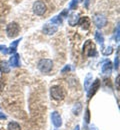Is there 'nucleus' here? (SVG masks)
Wrapping results in <instances>:
<instances>
[{"instance_id":"1","label":"nucleus","mask_w":120,"mask_h":130,"mask_svg":"<svg viewBox=\"0 0 120 130\" xmlns=\"http://www.w3.org/2000/svg\"><path fill=\"white\" fill-rule=\"evenodd\" d=\"M83 53L85 54L86 56H88V57H93V56H95V55L97 54L95 44H94L91 40H87L85 43H84V46H83Z\"/></svg>"},{"instance_id":"2","label":"nucleus","mask_w":120,"mask_h":130,"mask_svg":"<svg viewBox=\"0 0 120 130\" xmlns=\"http://www.w3.org/2000/svg\"><path fill=\"white\" fill-rule=\"evenodd\" d=\"M19 30H20L19 24L16 23V22H11L6 27V33H7L8 37H10V38L16 37L18 34H19Z\"/></svg>"},{"instance_id":"3","label":"nucleus","mask_w":120,"mask_h":130,"mask_svg":"<svg viewBox=\"0 0 120 130\" xmlns=\"http://www.w3.org/2000/svg\"><path fill=\"white\" fill-rule=\"evenodd\" d=\"M52 67H53V62L50 59H41L38 63L39 70L43 73H47V72L51 71Z\"/></svg>"},{"instance_id":"4","label":"nucleus","mask_w":120,"mask_h":130,"mask_svg":"<svg viewBox=\"0 0 120 130\" xmlns=\"http://www.w3.org/2000/svg\"><path fill=\"white\" fill-rule=\"evenodd\" d=\"M50 94H51V97L55 100H62L64 98V92H63V89L56 85V86H52L50 88Z\"/></svg>"},{"instance_id":"5","label":"nucleus","mask_w":120,"mask_h":130,"mask_svg":"<svg viewBox=\"0 0 120 130\" xmlns=\"http://www.w3.org/2000/svg\"><path fill=\"white\" fill-rule=\"evenodd\" d=\"M46 4L43 2V1H36L34 4H33V12H34L36 15H43L45 12H46Z\"/></svg>"},{"instance_id":"6","label":"nucleus","mask_w":120,"mask_h":130,"mask_svg":"<svg viewBox=\"0 0 120 130\" xmlns=\"http://www.w3.org/2000/svg\"><path fill=\"white\" fill-rule=\"evenodd\" d=\"M99 87H100V80H99V79H96L95 81L91 84L90 88H88V90H87V91H88V93H87L88 99H90V98L96 93V91L99 89Z\"/></svg>"},{"instance_id":"7","label":"nucleus","mask_w":120,"mask_h":130,"mask_svg":"<svg viewBox=\"0 0 120 130\" xmlns=\"http://www.w3.org/2000/svg\"><path fill=\"white\" fill-rule=\"evenodd\" d=\"M94 23L98 28H103L107 23V18L101 14H96L94 16Z\"/></svg>"},{"instance_id":"8","label":"nucleus","mask_w":120,"mask_h":130,"mask_svg":"<svg viewBox=\"0 0 120 130\" xmlns=\"http://www.w3.org/2000/svg\"><path fill=\"white\" fill-rule=\"evenodd\" d=\"M51 120H52V123L55 127H60L62 125V119H61V116L60 114L56 111L52 112L51 114Z\"/></svg>"},{"instance_id":"9","label":"nucleus","mask_w":120,"mask_h":130,"mask_svg":"<svg viewBox=\"0 0 120 130\" xmlns=\"http://www.w3.org/2000/svg\"><path fill=\"white\" fill-rule=\"evenodd\" d=\"M57 30H58V27L55 24L47 23L43 27V32L45 33V34H47V35H52L55 32H57Z\"/></svg>"},{"instance_id":"10","label":"nucleus","mask_w":120,"mask_h":130,"mask_svg":"<svg viewBox=\"0 0 120 130\" xmlns=\"http://www.w3.org/2000/svg\"><path fill=\"white\" fill-rule=\"evenodd\" d=\"M78 23H79V25L81 26V28L84 29V30L89 29V27H90V19H89V17H87V16L81 17V18L79 19Z\"/></svg>"},{"instance_id":"11","label":"nucleus","mask_w":120,"mask_h":130,"mask_svg":"<svg viewBox=\"0 0 120 130\" xmlns=\"http://www.w3.org/2000/svg\"><path fill=\"white\" fill-rule=\"evenodd\" d=\"M79 21V16L76 13H71L68 17V23L71 26H75Z\"/></svg>"},{"instance_id":"12","label":"nucleus","mask_w":120,"mask_h":130,"mask_svg":"<svg viewBox=\"0 0 120 130\" xmlns=\"http://www.w3.org/2000/svg\"><path fill=\"white\" fill-rule=\"evenodd\" d=\"M112 71V63L110 61H106L102 66V73L105 75H109Z\"/></svg>"},{"instance_id":"13","label":"nucleus","mask_w":120,"mask_h":130,"mask_svg":"<svg viewBox=\"0 0 120 130\" xmlns=\"http://www.w3.org/2000/svg\"><path fill=\"white\" fill-rule=\"evenodd\" d=\"M9 63L12 67H17L19 66V55L18 54H14L13 56H11Z\"/></svg>"},{"instance_id":"14","label":"nucleus","mask_w":120,"mask_h":130,"mask_svg":"<svg viewBox=\"0 0 120 130\" xmlns=\"http://www.w3.org/2000/svg\"><path fill=\"white\" fill-rule=\"evenodd\" d=\"M0 71L2 73H9L10 68H9V65L6 61H1L0 62Z\"/></svg>"},{"instance_id":"15","label":"nucleus","mask_w":120,"mask_h":130,"mask_svg":"<svg viewBox=\"0 0 120 130\" xmlns=\"http://www.w3.org/2000/svg\"><path fill=\"white\" fill-rule=\"evenodd\" d=\"M92 84V74H87V76L85 77V80H84V88L85 90H88L89 86Z\"/></svg>"},{"instance_id":"16","label":"nucleus","mask_w":120,"mask_h":130,"mask_svg":"<svg viewBox=\"0 0 120 130\" xmlns=\"http://www.w3.org/2000/svg\"><path fill=\"white\" fill-rule=\"evenodd\" d=\"M20 40H21V39H17V40H15V41H13V42L11 43L10 48L8 49V53H14V52L16 51L17 45H18V43L20 42Z\"/></svg>"},{"instance_id":"17","label":"nucleus","mask_w":120,"mask_h":130,"mask_svg":"<svg viewBox=\"0 0 120 130\" xmlns=\"http://www.w3.org/2000/svg\"><path fill=\"white\" fill-rule=\"evenodd\" d=\"M95 39H96L97 42L102 46L103 43H104V37H103L102 33H100L99 31H96V32H95Z\"/></svg>"},{"instance_id":"18","label":"nucleus","mask_w":120,"mask_h":130,"mask_svg":"<svg viewBox=\"0 0 120 130\" xmlns=\"http://www.w3.org/2000/svg\"><path fill=\"white\" fill-rule=\"evenodd\" d=\"M8 130H21V127H20V125L18 124L17 122L12 121V122H10L8 124Z\"/></svg>"},{"instance_id":"19","label":"nucleus","mask_w":120,"mask_h":130,"mask_svg":"<svg viewBox=\"0 0 120 130\" xmlns=\"http://www.w3.org/2000/svg\"><path fill=\"white\" fill-rule=\"evenodd\" d=\"M50 22H51L52 24H57V25H60V24H62V17L60 16V15L53 17L51 20H50Z\"/></svg>"},{"instance_id":"20","label":"nucleus","mask_w":120,"mask_h":130,"mask_svg":"<svg viewBox=\"0 0 120 130\" xmlns=\"http://www.w3.org/2000/svg\"><path fill=\"white\" fill-rule=\"evenodd\" d=\"M102 53H103V55H105V56L111 55V54L113 53V48H112L111 46H108V47H106L105 49H102Z\"/></svg>"},{"instance_id":"21","label":"nucleus","mask_w":120,"mask_h":130,"mask_svg":"<svg viewBox=\"0 0 120 130\" xmlns=\"http://www.w3.org/2000/svg\"><path fill=\"white\" fill-rule=\"evenodd\" d=\"M80 110H81V104L80 103L75 104V106L73 107V113L75 114V115H78V114L80 113Z\"/></svg>"},{"instance_id":"22","label":"nucleus","mask_w":120,"mask_h":130,"mask_svg":"<svg viewBox=\"0 0 120 130\" xmlns=\"http://www.w3.org/2000/svg\"><path fill=\"white\" fill-rule=\"evenodd\" d=\"M77 3H78L77 0H72V1L70 2V4H69V8H70V9H75V8L77 7Z\"/></svg>"},{"instance_id":"23","label":"nucleus","mask_w":120,"mask_h":130,"mask_svg":"<svg viewBox=\"0 0 120 130\" xmlns=\"http://www.w3.org/2000/svg\"><path fill=\"white\" fill-rule=\"evenodd\" d=\"M114 67H115L116 70L119 69V56H116V58L114 60Z\"/></svg>"},{"instance_id":"24","label":"nucleus","mask_w":120,"mask_h":130,"mask_svg":"<svg viewBox=\"0 0 120 130\" xmlns=\"http://www.w3.org/2000/svg\"><path fill=\"white\" fill-rule=\"evenodd\" d=\"M0 51L4 54H7L8 53V48L5 46V45H0Z\"/></svg>"},{"instance_id":"25","label":"nucleus","mask_w":120,"mask_h":130,"mask_svg":"<svg viewBox=\"0 0 120 130\" xmlns=\"http://www.w3.org/2000/svg\"><path fill=\"white\" fill-rule=\"evenodd\" d=\"M70 69H71V68H70V65H66V66H65V67H64V68L61 70V72H62V73L68 72V71H70Z\"/></svg>"},{"instance_id":"26","label":"nucleus","mask_w":120,"mask_h":130,"mask_svg":"<svg viewBox=\"0 0 120 130\" xmlns=\"http://www.w3.org/2000/svg\"><path fill=\"white\" fill-rule=\"evenodd\" d=\"M89 116H90V113H89V109L87 108L86 109V116H85V121L88 123L89 122Z\"/></svg>"},{"instance_id":"27","label":"nucleus","mask_w":120,"mask_h":130,"mask_svg":"<svg viewBox=\"0 0 120 130\" xmlns=\"http://www.w3.org/2000/svg\"><path fill=\"white\" fill-rule=\"evenodd\" d=\"M116 41L118 42V40H119V25H117V30H116Z\"/></svg>"},{"instance_id":"28","label":"nucleus","mask_w":120,"mask_h":130,"mask_svg":"<svg viewBox=\"0 0 120 130\" xmlns=\"http://www.w3.org/2000/svg\"><path fill=\"white\" fill-rule=\"evenodd\" d=\"M7 118V116L5 115L4 113H2V112H0V119H2V120H4V119H6Z\"/></svg>"},{"instance_id":"29","label":"nucleus","mask_w":120,"mask_h":130,"mask_svg":"<svg viewBox=\"0 0 120 130\" xmlns=\"http://www.w3.org/2000/svg\"><path fill=\"white\" fill-rule=\"evenodd\" d=\"M119 75L117 76V78H116V83H117V89H119V86H118V83H119Z\"/></svg>"},{"instance_id":"30","label":"nucleus","mask_w":120,"mask_h":130,"mask_svg":"<svg viewBox=\"0 0 120 130\" xmlns=\"http://www.w3.org/2000/svg\"><path fill=\"white\" fill-rule=\"evenodd\" d=\"M74 130H80V127H79V126H78V125H77V126H76V127H75V129Z\"/></svg>"}]
</instances>
